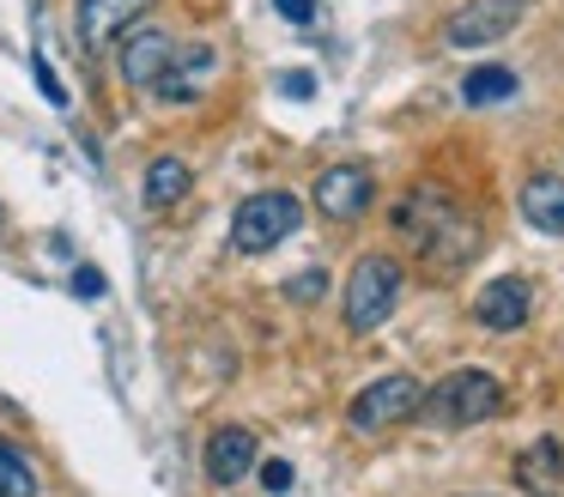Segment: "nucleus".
<instances>
[{"mask_svg": "<svg viewBox=\"0 0 564 497\" xmlns=\"http://www.w3.org/2000/svg\"><path fill=\"white\" fill-rule=\"evenodd\" d=\"M261 485H268V491H292V461H261Z\"/></svg>", "mask_w": 564, "mask_h": 497, "instance_id": "nucleus-18", "label": "nucleus"}, {"mask_svg": "<svg viewBox=\"0 0 564 497\" xmlns=\"http://www.w3.org/2000/svg\"><path fill=\"white\" fill-rule=\"evenodd\" d=\"M394 303H401V261L365 255V261L352 267V279H346V327H352V334H370V327H382L394 315Z\"/></svg>", "mask_w": 564, "mask_h": 497, "instance_id": "nucleus-4", "label": "nucleus"}, {"mask_svg": "<svg viewBox=\"0 0 564 497\" xmlns=\"http://www.w3.org/2000/svg\"><path fill=\"white\" fill-rule=\"evenodd\" d=\"M171 55H176L171 31H159V24H134V31L122 36L116 73H122V85H134V91H152V85H159V73L171 67Z\"/></svg>", "mask_w": 564, "mask_h": 497, "instance_id": "nucleus-8", "label": "nucleus"}, {"mask_svg": "<svg viewBox=\"0 0 564 497\" xmlns=\"http://www.w3.org/2000/svg\"><path fill=\"white\" fill-rule=\"evenodd\" d=\"M316 213L340 218V225H352V218L370 213V201H377V176H370L365 164H328L316 176Z\"/></svg>", "mask_w": 564, "mask_h": 497, "instance_id": "nucleus-7", "label": "nucleus"}, {"mask_svg": "<svg viewBox=\"0 0 564 497\" xmlns=\"http://www.w3.org/2000/svg\"><path fill=\"white\" fill-rule=\"evenodd\" d=\"M292 298H322V291H328V273H304V279H292Z\"/></svg>", "mask_w": 564, "mask_h": 497, "instance_id": "nucleus-22", "label": "nucleus"}, {"mask_svg": "<svg viewBox=\"0 0 564 497\" xmlns=\"http://www.w3.org/2000/svg\"><path fill=\"white\" fill-rule=\"evenodd\" d=\"M273 7H280V19H292V24L316 19V0H273Z\"/></svg>", "mask_w": 564, "mask_h": 497, "instance_id": "nucleus-19", "label": "nucleus"}, {"mask_svg": "<svg viewBox=\"0 0 564 497\" xmlns=\"http://www.w3.org/2000/svg\"><path fill=\"white\" fill-rule=\"evenodd\" d=\"M188 188H195V170H188L183 158H152L147 164V206L171 213L176 201H188Z\"/></svg>", "mask_w": 564, "mask_h": 497, "instance_id": "nucleus-15", "label": "nucleus"}, {"mask_svg": "<svg viewBox=\"0 0 564 497\" xmlns=\"http://www.w3.org/2000/svg\"><path fill=\"white\" fill-rule=\"evenodd\" d=\"M297 225H304V206H297V194H285V188L249 194V201L231 213V249H237V255H268V249H280V242L292 237Z\"/></svg>", "mask_w": 564, "mask_h": 497, "instance_id": "nucleus-3", "label": "nucleus"}, {"mask_svg": "<svg viewBox=\"0 0 564 497\" xmlns=\"http://www.w3.org/2000/svg\"><path fill=\"white\" fill-rule=\"evenodd\" d=\"M256 455H261V443H256L249 424H219V431L207 436V479L237 485L243 473H256Z\"/></svg>", "mask_w": 564, "mask_h": 497, "instance_id": "nucleus-11", "label": "nucleus"}, {"mask_svg": "<svg viewBox=\"0 0 564 497\" xmlns=\"http://www.w3.org/2000/svg\"><path fill=\"white\" fill-rule=\"evenodd\" d=\"M0 225H7V218H0Z\"/></svg>", "mask_w": 564, "mask_h": 497, "instance_id": "nucleus-23", "label": "nucleus"}, {"mask_svg": "<svg viewBox=\"0 0 564 497\" xmlns=\"http://www.w3.org/2000/svg\"><path fill=\"white\" fill-rule=\"evenodd\" d=\"M213 73H219V55H213L207 43L176 48V55H171V67L159 73V85H152V91H159L164 104H195V97L213 85Z\"/></svg>", "mask_w": 564, "mask_h": 497, "instance_id": "nucleus-10", "label": "nucleus"}, {"mask_svg": "<svg viewBox=\"0 0 564 497\" xmlns=\"http://www.w3.org/2000/svg\"><path fill=\"white\" fill-rule=\"evenodd\" d=\"M419 400H425V388L413 382V376H377L370 388H358L352 395V407H346V424L352 431H365V436H377V431H394V424H406V419H419Z\"/></svg>", "mask_w": 564, "mask_h": 497, "instance_id": "nucleus-5", "label": "nucleus"}, {"mask_svg": "<svg viewBox=\"0 0 564 497\" xmlns=\"http://www.w3.org/2000/svg\"><path fill=\"white\" fill-rule=\"evenodd\" d=\"M0 497H37V467L19 443L0 436Z\"/></svg>", "mask_w": 564, "mask_h": 497, "instance_id": "nucleus-16", "label": "nucleus"}, {"mask_svg": "<svg viewBox=\"0 0 564 497\" xmlns=\"http://www.w3.org/2000/svg\"><path fill=\"white\" fill-rule=\"evenodd\" d=\"M516 491L522 497H564V449L540 436L534 449L516 455Z\"/></svg>", "mask_w": 564, "mask_h": 497, "instance_id": "nucleus-13", "label": "nucleus"}, {"mask_svg": "<svg viewBox=\"0 0 564 497\" xmlns=\"http://www.w3.org/2000/svg\"><path fill=\"white\" fill-rule=\"evenodd\" d=\"M419 412H425V424H437V431H467V424H486L503 412V382L486 370H449L437 388H425Z\"/></svg>", "mask_w": 564, "mask_h": 497, "instance_id": "nucleus-2", "label": "nucleus"}, {"mask_svg": "<svg viewBox=\"0 0 564 497\" xmlns=\"http://www.w3.org/2000/svg\"><path fill=\"white\" fill-rule=\"evenodd\" d=\"M74 291H79V298H104V273H98V267H79Z\"/></svg>", "mask_w": 564, "mask_h": 497, "instance_id": "nucleus-21", "label": "nucleus"}, {"mask_svg": "<svg viewBox=\"0 0 564 497\" xmlns=\"http://www.w3.org/2000/svg\"><path fill=\"white\" fill-rule=\"evenodd\" d=\"M462 97L467 104H503V97H516V67H474L462 79Z\"/></svg>", "mask_w": 564, "mask_h": 497, "instance_id": "nucleus-17", "label": "nucleus"}, {"mask_svg": "<svg viewBox=\"0 0 564 497\" xmlns=\"http://www.w3.org/2000/svg\"><path fill=\"white\" fill-rule=\"evenodd\" d=\"M31 67H37V85H43V97H50V104H67V91H62V85H55V73H50V61H31Z\"/></svg>", "mask_w": 564, "mask_h": 497, "instance_id": "nucleus-20", "label": "nucleus"}, {"mask_svg": "<svg viewBox=\"0 0 564 497\" xmlns=\"http://www.w3.org/2000/svg\"><path fill=\"white\" fill-rule=\"evenodd\" d=\"M522 218L540 237H564V176L558 170H534L522 182Z\"/></svg>", "mask_w": 564, "mask_h": 497, "instance_id": "nucleus-14", "label": "nucleus"}, {"mask_svg": "<svg viewBox=\"0 0 564 497\" xmlns=\"http://www.w3.org/2000/svg\"><path fill=\"white\" fill-rule=\"evenodd\" d=\"M394 230L413 237L425 255H437L443 267L462 261V255H474V242H479L474 218H467L443 188H413V194H406V201L394 206Z\"/></svg>", "mask_w": 564, "mask_h": 497, "instance_id": "nucleus-1", "label": "nucleus"}, {"mask_svg": "<svg viewBox=\"0 0 564 497\" xmlns=\"http://www.w3.org/2000/svg\"><path fill=\"white\" fill-rule=\"evenodd\" d=\"M147 7H152V0H79V43L98 55V48H110L116 36L134 31V19Z\"/></svg>", "mask_w": 564, "mask_h": 497, "instance_id": "nucleus-12", "label": "nucleus"}, {"mask_svg": "<svg viewBox=\"0 0 564 497\" xmlns=\"http://www.w3.org/2000/svg\"><path fill=\"white\" fill-rule=\"evenodd\" d=\"M528 303H534L528 279L503 273V279H491V285H479V298H474V322H479V327H491V334H516V327L528 322Z\"/></svg>", "mask_w": 564, "mask_h": 497, "instance_id": "nucleus-9", "label": "nucleus"}, {"mask_svg": "<svg viewBox=\"0 0 564 497\" xmlns=\"http://www.w3.org/2000/svg\"><path fill=\"white\" fill-rule=\"evenodd\" d=\"M528 7H534V0H467V7L449 12L443 36H449L455 48H486V43H498V36H510Z\"/></svg>", "mask_w": 564, "mask_h": 497, "instance_id": "nucleus-6", "label": "nucleus"}]
</instances>
